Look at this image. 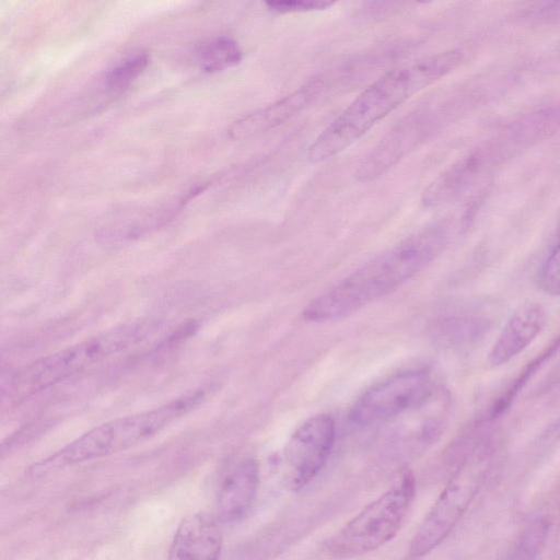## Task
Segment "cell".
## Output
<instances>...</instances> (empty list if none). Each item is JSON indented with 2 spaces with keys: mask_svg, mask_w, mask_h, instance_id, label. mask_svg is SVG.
I'll use <instances>...</instances> for the list:
<instances>
[{
  "mask_svg": "<svg viewBox=\"0 0 560 560\" xmlns=\"http://www.w3.org/2000/svg\"><path fill=\"white\" fill-rule=\"evenodd\" d=\"M463 58V50L450 49L387 71L322 130L307 148L308 161L320 163L342 152L412 95L451 73Z\"/></svg>",
  "mask_w": 560,
  "mask_h": 560,
  "instance_id": "1",
  "label": "cell"
},
{
  "mask_svg": "<svg viewBox=\"0 0 560 560\" xmlns=\"http://www.w3.org/2000/svg\"><path fill=\"white\" fill-rule=\"evenodd\" d=\"M266 7L276 13H304L323 11L335 4L325 0H271L265 2Z\"/></svg>",
  "mask_w": 560,
  "mask_h": 560,
  "instance_id": "23",
  "label": "cell"
},
{
  "mask_svg": "<svg viewBox=\"0 0 560 560\" xmlns=\"http://www.w3.org/2000/svg\"><path fill=\"white\" fill-rule=\"evenodd\" d=\"M243 54L238 44L225 35L203 42L196 50L199 67L209 73L234 67L240 63Z\"/></svg>",
  "mask_w": 560,
  "mask_h": 560,
  "instance_id": "18",
  "label": "cell"
},
{
  "mask_svg": "<svg viewBox=\"0 0 560 560\" xmlns=\"http://www.w3.org/2000/svg\"><path fill=\"white\" fill-rule=\"evenodd\" d=\"M538 283L547 294L560 298V243L553 247L541 265Z\"/></svg>",
  "mask_w": 560,
  "mask_h": 560,
  "instance_id": "22",
  "label": "cell"
},
{
  "mask_svg": "<svg viewBox=\"0 0 560 560\" xmlns=\"http://www.w3.org/2000/svg\"><path fill=\"white\" fill-rule=\"evenodd\" d=\"M549 529L547 518L530 520L517 532L501 560H536L546 545Z\"/></svg>",
  "mask_w": 560,
  "mask_h": 560,
  "instance_id": "17",
  "label": "cell"
},
{
  "mask_svg": "<svg viewBox=\"0 0 560 560\" xmlns=\"http://www.w3.org/2000/svg\"><path fill=\"white\" fill-rule=\"evenodd\" d=\"M436 122V113L430 107H419L406 115L361 161L355 171L357 179L369 183L385 174L420 147L433 132Z\"/></svg>",
  "mask_w": 560,
  "mask_h": 560,
  "instance_id": "9",
  "label": "cell"
},
{
  "mask_svg": "<svg viewBox=\"0 0 560 560\" xmlns=\"http://www.w3.org/2000/svg\"><path fill=\"white\" fill-rule=\"evenodd\" d=\"M325 89V78L314 77L287 95L235 120L229 127L228 136L244 140L272 130L312 105Z\"/></svg>",
  "mask_w": 560,
  "mask_h": 560,
  "instance_id": "10",
  "label": "cell"
},
{
  "mask_svg": "<svg viewBox=\"0 0 560 560\" xmlns=\"http://www.w3.org/2000/svg\"><path fill=\"white\" fill-rule=\"evenodd\" d=\"M434 389L427 370L402 372L365 392L349 418L358 425L384 422L420 405Z\"/></svg>",
  "mask_w": 560,
  "mask_h": 560,
  "instance_id": "7",
  "label": "cell"
},
{
  "mask_svg": "<svg viewBox=\"0 0 560 560\" xmlns=\"http://www.w3.org/2000/svg\"><path fill=\"white\" fill-rule=\"evenodd\" d=\"M491 320L483 315H457L442 319L435 329L440 345L452 349L471 348L490 331Z\"/></svg>",
  "mask_w": 560,
  "mask_h": 560,
  "instance_id": "16",
  "label": "cell"
},
{
  "mask_svg": "<svg viewBox=\"0 0 560 560\" xmlns=\"http://www.w3.org/2000/svg\"><path fill=\"white\" fill-rule=\"evenodd\" d=\"M560 351V336L548 345L537 357H535L524 368L517 377L512 382L510 387L498 398L489 411V419L503 415L513 404L516 396L523 387L532 380V377L547 363L552 357Z\"/></svg>",
  "mask_w": 560,
  "mask_h": 560,
  "instance_id": "19",
  "label": "cell"
},
{
  "mask_svg": "<svg viewBox=\"0 0 560 560\" xmlns=\"http://www.w3.org/2000/svg\"><path fill=\"white\" fill-rule=\"evenodd\" d=\"M415 493V478L405 472L336 532L324 544V550L334 558L347 559L374 551L390 541L401 527Z\"/></svg>",
  "mask_w": 560,
  "mask_h": 560,
  "instance_id": "6",
  "label": "cell"
},
{
  "mask_svg": "<svg viewBox=\"0 0 560 560\" xmlns=\"http://www.w3.org/2000/svg\"><path fill=\"white\" fill-rule=\"evenodd\" d=\"M499 447V438L483 429L458 455L450 479L415 532L406 560H420L447 538L486 482Z\"/></svg>",
  "mask_w": 560,
  "mask_h": 560,
  "instance_id": "5",
  "label": "cell"
},
{
  "mask_svg": "<svg viewBox=\"0 0 560 560\" xmlns=\"http://www.w3.org/2000/svg\"><path fill=\"white\" fill-rule=\"evenodd\" d=\"M447 241L448 231L443 224H433L416 232L310 302L303 310V317L323 323L351 315L390 293L427 267L442 253Z\"/></svg>",
  "mask_w": 560,
  "mask_h": 560,
  "instance_id": "2",
  "label": "cell"
},
{
  "mask_svg": "<svg viewBox=\"0 0 560 560\" xmlns=\"http://www.w3.org/2000/svg\"><path fill=\"white\" fill-rule=\"evenodd\" d=\"M560 444V417L547 424L528 447L530 464L544 462Z\"/></svg>",
  "mask_w": 560,
  "mask_h": 560,
  "instance_id": "21",
  "label": "cell"
},
{
  "mask_svg": "<svg viewBox=\"0 0 560 560\" xmlns=\"http://www.w3.org/2000/svg\"><path fill=\"white\" fill-rule=\"evenodd\" d=\"M223 545L217 517L198 512L179 523L166 560H218Z\"/></svg>",
  "mask_w": 560,
  "mask_h": 560,
  "instance_id": "14",
  "label": "cell"
},
{
  "mask_svg": "<svg viewBox=\"0 0 560 560\" xmlns=\"http://www.w3.org/2000/svg\"><path fill=\"white\" fill-rule=\"evenodd\" d=\"M547 322L544 306L524 302L511 314L488 354L492 366H501L522 353L542 331Z\"/></svg>",
  "mask_w": 560,
  "mask_h": 560,
  "instance_id": "13",
  "label": "cell"
},
{
  "mask_svg": "<svg viewBox=\"0 0 560 560\" xmlns=\"http://www.w3.org/2000/svg\"><path fill=\"white\" fill-rule=\"evenodd\" d=\"M499 160L490 142L471 150L456 160L428 185L421 197L422 205L427 208H434L454 201L491 164Z\"/></svg>",
  "mask_w": 560,
  "mask_h": 560,
  "instance_id": "12",
  "label": "cell"
},
{
  "mask_svg": "<svg viewBox=\"0 0 560 560\" xmlns=\"http://www.w3.org/2000/svg\"><path fill=\"white\" fill-rule=\"evenodd\" d=\"M259 467L249 456L226 465L215 489V517L222 523L242 520L249 511L258 490Z\"/></svg>",
  "mask_w": 560,
  "mask_h": 560,
  "instance_id": "11",
  "label": "cell"
},
{
  "mask_svg": "<svg viewBox=\"0 0 560 560\" xmlns=\"http://www.w3.org/2000/svg\"><path fill=\"white\" fill-rule=\"evenodd\" d=\"M150 56L138 51L124 58L105 75V86L109 92H121L127 89L147 68Z\"/></svg>",
  "mask_w": 560,
  "mask_h": 560,
  "instance_id": "20",
  "label": "cell"
},
{
  "mask_svg": "<svg viewBox=\"0 0 560 560\" xmlns=\"http://www.w3.org/2000/svg\"><path fill=\"white\" fill-rule=\"evenodd\" d=\"M335 434V421L326 413L307 419L293 432L282 455V480L289 490H301L316 477L330 454Z\"/></svg>",
  "mask_w": 560,
  "mask_h": 560,
  "instance_id": "8",
  "label": "cell"
},
{
  "mask_svg": "<svg viewBox=\"0 0 560 560\" xmlns=\"http://www.w3.org/2000/svg\"><path fill=\"white\" fill-rule=\"evenodd\" d=\"M522 18L534 24L560 23V1H542L527 7Z\"/></svg>",
  "mask_w": 560,
  "mask_h": 560,
  "instance_id": "24",
  "label": "cell"
},
{
  "mask_svg": "<svg viewBox=\"0 0 560 560\" xmlns=\"http://www.w3.org/2000/svg\"><path fill=\"white\" fill-rule=\"evenodd\" d=\"M206 388L190 390L159 407L101 423L56 453L28 468L32 477L109 456L128 450L160 433L206 400Z\"/></svg>",
  "mask_w": 560,
  "mask_h": 560,
  "instance_id": "3",
  "label": "cell"
},
{
  "mask_svg": "<svg viewBox=\"0 0 560 560\" xmlns=\"http://www.w3.org/2000/svg\"><path fill=\"white\" fill-rule=\"evenodd\" d=\"M558 130H560V103L535 110L512 122L498 137V141L509 155Z\"/></svg>",
  "mask_w": 560,
  "mask_h": 560,
  "instance_id": "15",
  "label": "cell"
},
{
  "mask_svg": "<svg viewBox=\"0 0 560 560\" xmlns=\"http://www.w3.org/2000/svg\"><path fill=\"white\" fill-rule=\"evenodd\" d=\"M159 328L160 322L156 319H135L47 354L16 370L3 388L2 397L11 404L22 402L61 381L145 341Z\"/></svg>",
  "mask_w": 560,
  "mask_h": 560,
  "instance_id": "4",
  "label": "cell"
}]
</instances>
